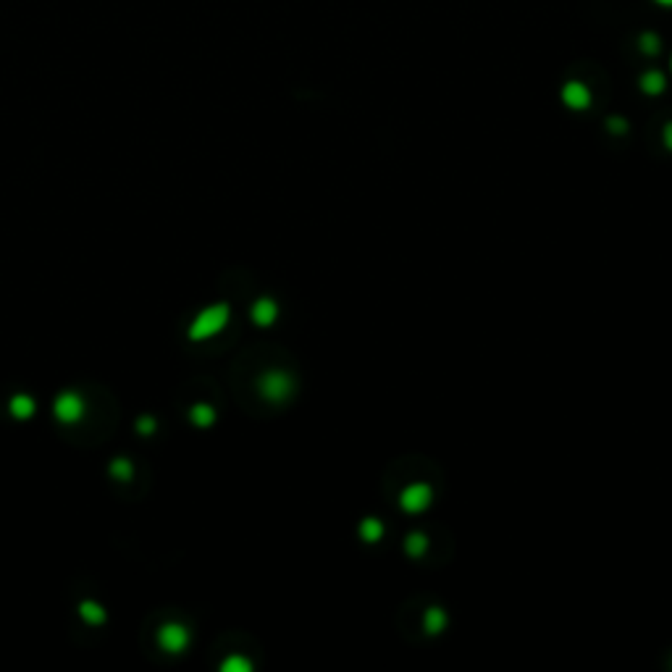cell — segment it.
Masks as SVG:
<instances>
[{
    "instance_id": "cell-1",
    "label": "cell",
    "mask_w": 672,
    "mask_h": 672,
    "mask_svg": "<svg viewBox=\"0 0 672 672\" xmlns=\"http://www.w3.org/2000/svg\"><path fill=\"white\" fill-rule=\"evenodd\" d=\"M229 323V305H213L205 307L200 315L195 318V323L189 326V339L192 342H202V339H211L218 331Z\"/></svg>"
},
{
    "instance_id": "cell-2",
    "label": "cell",
    "mask_w": 672,
    "mask_h": 672,
    "mask_svg": "<svg viewBox=\"0 0 672 672\" xmlns=\"http://www.w3.org/2000/svg\"><path fill=\"white\" fill-rule=\"evenodd\" d=\"M292 391H295V381H292L289 373H284V370H268L265 376L260 378V394L265 400L284 402L289 400Z\"/></svg>"
},
{
    "instance_id": "cell-3",
    "label": "cell",
    "mask_w": 672,
    "mask_h": 672,
    "mask_svg": "<svg viewBox=\"0 0 672 672\" xmlns=\"http://www.w3.org/2000/svg\"><path fill=\"white\" fill-rule=\"evenodd\" d=\"M84 400L76 394V391H63V394H58V400H56V404H53V413H56V418H58L60 423L66 425H74L82 420L84 415Z\"/></svg>"
},
{
    "instance_id": "cell-4",
    "label": "cell",
    "mask_w": 672,
    "mask_h": 672,
    "mask_svg": "<svg viewBox=\"0 0 672 672\" xmlns=\"http://www.w3.org/2000/svg\"><path fill=\"white\" fill-rule=\"evenodd\" d=\"M434 502V491H431V486L428 484H413L407 486L404 491H402L400 496V505L404 512H410V515H418V512H423V509H428V505Z\"/></svg>"
},
{
    "instance_id": "cell-5",
    "label": "cell",
    "mask_w": 672,
    "mask_h": 672,
    "mask_svg": "<svg viewBox=\"0 0 672 672\" xmlns=\"http://www.w3.org/2000/svg\"><path fill=\"white\" fill-rule=\"evenodd\" d=\"M189 644V630L179 623H168L158 630V646L168 654H181Z\"/></svg>"
},
{
    "instance_id": "cell-6",
    "label": "cell",
    "mask_w": 672,
    "mask_h": 672,
    "mask_svg": "<svg viewBox=\"0 0 672 672\" xmlns=\"http://www.w3.org/2000/svg\"><path fill=\"white\" fill-rule=\"evenodd\" d=\"M562 100H565V106L575 108V110H583V108H589V103H591V92L586 90V84L570 82V84H565V90H562Z\"/></svg>"
},
{
    "instance_id": "cell-7",
    "label": "cell",
    "mask_w": 672,
    "mask_h": 672,
    "mask_svg": "<svg viewBox=\"0 0 672 672\" xmlns=\"http://www.w3.org/2000/svg\"><path fill=\"white\" fill-rule=\"evenodd\" d=\"M276 315H279V307H276V302L268 300V297H263V300H258V302L252 305V320H255L258 326H271L273 320H276Z\"/></svg>"
},
{
    "instance_id": "cell-8",
    "label": "cell",
    "mask_w": 672,
    "mask_h": 672,
    "mask_svg": "<svg viewBox=\"0 0 672 672\" xmlns=\"http://www.w3.org/2000/svg\"><path fill=\"white\" fill-rule=\"evenodd\" d=\"M11 413H13V418H19V420L32 418V413H35V400L26 397V394H16V397L11 400Z\"/></svg>"
},
{
    "instance_id": "cell-9",
    "label": "cell",
    "mask_w": 672,
    "mask_h": 672,
    "mask_svg": "<svg viewBox=\"0 0 672 672\" xmlns=\"http://www.w3.org/2000/svg\"><path fill=\"white\" fill-rule=\"evenodd\" d=\"M444 628H447V612H444L441 607H431V609L425 612V630L436 636V633H441Z\"/></svg>"
},
{
    "instance_id": "cell-10",
    "label": "cell",
    "mask_w": 672,
    "mask_h": 672,
    "mask_svg": "<svg viewBox=\"0 0 672 672\" xmlns=\"http://www.w3.org/2000/svg\"><path fill=\"white\" fill-rule=\"evenodd\" d=\"M641 90H644L646 95H659L662 90H664V76H662L659 71L644 74V76H641Z\"/></svg>"
},
{
    "instance_id": "cell-11",
    "label": "cell",
    "mask_w": 672,
    "mask_h": 672,
    "mask_svg": "<svg viewBox=\"0 0 672 672\" xmlns=\"http://www.w3.org/2000/svg\"><path fill=\"white\" fill-rule=\"evenodd\" d=\"M360 536H363V539H366L368 543L378 541V539H381V536H384V525H381V523H378V520H373V518H370V520H366V523H363V525H360Z\"/></svg>"
},
{
    "instance_id": "cell-12",
    "label": "cell",
    "mask_w": 672,
    "mask_h": 672,
    "mask_svg": "<svg viewBox=\"0 0 672 672\" xmlns=\"http://www.w3.org/2000/svg\"><path fill=\"white\" fill-rule=\"evenodd\" d=\"M425 546H428V539H425L423 533H413V536H407V541H404V549H407V555L410 557H420L425 552Z\"/></svg>"
},
{
    "instance_id": "cell-13",
    "label": "cell",
    "mask_w": 672,
    "mask_h": 672,
    "mask_svg": "<svg viewBox=\"0 0 672 672\" xmlns=\"http://www.w3.org/2000/svg\"><path fill=\"white\" fill-rule=\"evenodd\" d=\"M79 614H82L84 620H90V623H103L106 620V609H100L95 602H84L79 607Z\"/></svg>"
},
{
    "instance_id": "cell-14",
    "label": "cell",
    "mask_w": 672,
    "mask_h": 672,
    "mask_svg": "<svg viewBox=\"0 0 672 672\" xmlns=\"http://www.w3.org/2000/svg\"><path fill=\"white\" fill-rule=\"evenodd\" d=\"M192 420L197 425H211L213 420H215V413H213L208 404H197V407H192Z\"/></svg>"
},
{
    "instance_id": "cell-15",
    "label": "cell",
    "mask_w": 672,
    "mask_h": 672,
    "mask_svg": "<svg viewBox=\"0 0 672 672\" xmlns=\"http://www.w3.org/2000/svg\"><path fill=\"white\" fill-rule=\"evenodd\" d=\"M638 45H641V50H644L646 56H657V53H659V37L654 35V32H646V35H641Z\"/></svg>"
},
{
    "instance_id": "cell-16",
    "label": "cell",
    "mask_w": 672,
    "mask_h": 672,
    "mask_svg": "<svg viewBox=\"0 0 672 672\" xmlns=\"http://www.w3.org/2000/svg\"><path fill=\"white\" fill-rule=\"evenodd\" d=\"M224 672H249V662L242 657H231L224 662Z\"/></svg>"
},
{
    "instance_id": "cell-17",
    "label": "cell",
    "mask_w": 672,
    "mask_h": 672,
    "mask_svg": "<svg viewBox=\"0 0 672 672\" xmlns=\"http://www.w3.org/2000/svg\"><path fill=\"white\" fill-rule=\"evenodd\" d=\"M110 473H113L116 478H129V475H131V465L126 460H116L113 465H110Z\"/></svg>"
},
{
    "instance_id": "cell-18",
    "label": "cell",
    "mask_w": 672,
    "mask_h": 672,
    "mask_svg": "<svg viewBox=\"0 0 672 672\" xmlns=\"http://www.w3.org/2000/svg\"><path fill=\"white\" fill-rule=\"evenodd\" d=\"M607 124H609V131H614V134H623V131L628 129V124L623 121V118H609Z\"/></svg>"
},
{
    "instance_id": "cell-19",
    "label": "cell",
    "mask_w": 672,
    "mask_h": 672,
    "mask_svg": "<svg viewBox=\"0 0 672 672\" xmlns=\"http://www.w3.org/2000/svg\"><path fill=\"white\" fill-rule=\"evenodd\" d=\"M153 428H155L153 418H142V420H140V431H142V434H150Z\"/></svg>"
},
{
    "instance_id": "cell-20",
    "label": "cell",
    "mask_w": 672,
    "mask_h": 672,
    "mask_svg": "<svg viewBox=\"0 0 672 672\" xmlns=\"http://www.w3.org/2000/svg\"><path fill=\"white\" fill-rule=\"evenodd\" d=\"M664 145L672 150V124H667V126H664Z\"/></svg>"
},
{
    "instance_id": "cell-21",
    "label": "cell",
    "mask_w": 672,
    "mask_h": 672,
    "mask_svg": "<svg viewBox=\"0 0 672 672\" xmlns=\"http://www.w3.org/2000/svg\"><path fill=\"white\" fill-rule=\"evenodd\" d=\"M662 6H672V0H659Z\"/></svg>"
}]
</instances>
